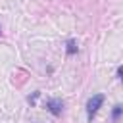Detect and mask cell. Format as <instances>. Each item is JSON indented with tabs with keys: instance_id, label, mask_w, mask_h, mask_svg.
Instances as JSON below:
<instances>
[{
	"instance_id": "cell-1",
	"label": "cell",
	"mask_w": 123,
	"mask_h": 123,
	"mask_svg": "<svg viewBox=\"0 0 123 123\" xmlns=\"http://www.w3.org/2000/svg\"><path fill=\"white\" fill-rule=\"evenodd\" d=\"M104 104V94H94L88 102H86V113H88V119H92L96 115V111L100 110V106Z\"/></svg>"
},
{
	"instance_id": "cell-3",
	"label": "cell",
	"mask_w": 123,
	"mask_h": 123,
	"mask_svg": "<svg viewBox=\"0 0 123 123\" xmlns=\"http://www.w3.org/2000/svg\"><path fill=\"white\" fill-rule=\"evenodd\" d=\"M121 113H123V106H115V108H113V111H111V119H113V121H117Z\"/></svg>"
},
{
	"instance_id": "cell-5",
	"label": "cell",
	"mask_w": 123,
	"mask_h": 123,
	"mask_svg": "<svg viewBox=\"0 0 123 123\" xmlns=\"http://www.w3.org/2000/svg\"><path fill=\"white\" fill-rule=\"evenodd\" d=\"M117 73H119V77H121V81H123V67H119V69H117Z\"/></svg>"
},
{
	"instance_id": "cell-2",
	"label": "cell",
	"mask_w": 123,
	"mask_h": 123,
	"mask_svg": "<svg viewBox=\"0 0 123 123\" xmlns=\"http://www.w3.org/2000/svg\"><path fill=\"white\" fill-rule=\"evenodd\" d=\"M46 110L54 115H62V110H63V102L58 100V98H50L46 100Z\"/></svg>"
},
{
	"instance_id": "cell-4",
	"label": "cell",
	"mask_w": 123,
	"mask_h": 123,
	"mask_svg": "<svg viewBox=\"0 0 123 123\" xmlns=\"http://www.w3.org/2000/svg\"><path fill=\"white\" fill-rule=\"evenodd\" d=\"M77 52V42L75 40H69L67 42V54H75Z\"/></svg>"
}]
</instances>
